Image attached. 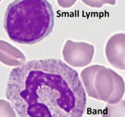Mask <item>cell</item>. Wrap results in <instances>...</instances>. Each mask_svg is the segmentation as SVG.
<instances>
[{"label": "cell", "mask_w": 125, "mask_h": 117, "mask_svg": "<svg viewBox=\"0 0 125 117\" xmlns=\"http://www.w3.org/2000/svg\"><path fill=\"white\" fill-rule=\"evenodd\" d=\"M6 97L19 117H83L85 89L59 59L31 60L10 71Z\"/></svg>", "instance_id": "obj_1"}, {"label": "cell", "mask_w": 125, "mask_h": 117, "mask_svg": "<svg viewBox=\"0 0 125 117\" xmlns=\"http://www.w3.org/2000/svg\"><path fill=\"white\" fill-rule=\"evenodd\" d=\"M54 15L47 0H15L4 14V28L9 39L20 44L32 45L48 36Z\"/></svg>", "instance_id": "obj_2"}, {"label": "cell", "mask_w": 125, "mask_h": 117, "mask_svg": "<svg viewBox=\"0 0 125 117\" xmlns=\"http://www.w3.org/2000/svg\"><path fill=\"white\" fill-rule=\"evenodd\" d=\"M81 78L87 96L110 104L122 100L125 93L123 77L114 71L101 65L84 69Z\"/></svg>", "instance_id": "obj_3"}, {"label": "cell", "mask_w": 125, "mask_h": 117, "mask_svg": "<svg viewBox=\"0 0 125 117\" xmlns=\"http://www.w3.org/2000/svg\"><path fill=\"white\" fill-rule=\"evenodd\" d=\"M95 54V47L84 42L67 40L62 50L64 61L74 67H83L91 63Z\"/></svg>", "instance_id": "obj_4"}, {"label": "cell", "mask_w": 125, "mask_h": 117, "mask_svg": "<svg viewBox=\"0 0 125 117\" xmlns=\"http://www.w3.org/2000/svg\"><path fill=\"white\" fill-rule=\"evenodd\" d=\"M105 55L113 67L125 70V33L114 34L109 39L105 47Z\"/></svg>", "instance_id": "obj_5"}, {"label": "cell", "mask_w": 125, "mask_h": 117, "mask_svg": "<svg viewBox=\"0 0 125 117\" xmlns=\"http://www.w3.org/2000/svg\"><path fill=\"white\" fill-rule=\"evenodd\" d=\"M26 61L21 51L7 42L0 40V62L12 67L20 66Z\"/></svg>", "instance_id": "obj_6"}, {"label": "cell", "mask_w": 125, "mask_h": 117, "mask_svg": "<svg viewBox=\"0 0 125 117\" xmlns=\"http://www.w3.org/2000/svg\"><path fill=\"white\" fill-rule=\"evenodd\" d=\"M102 117H125V100L116 104H107L103 110Z\"/></svg>", "instance_id": "obj_7"}, {"label": "cell", "mask_w": 125, "mask_h": 117, "mask_svg": "<svg viewBox=\"0 0 125 117\" xmlns=\"http://www.w3.org/2000/svg\"><path fill=\"white\" fill-rule=\"evenodd\" d=\"M0 117H17L10 103L4 99H0Z\"/></svg>", "instance_id": "obj_8"}, {"label": "cell", "mask_w": 125, "mask_h": 117, "mask_svg": "<svg viewBox=\"0 0 125 117\" xmlns=\"http://www.w3.org/2000/svg\"><path fill=\"white\" fill-rule=\"evenodd\" d=\"M85 5L94 8H101L105 4L114 6L116 0H81Z\"/></svg>", "instance_id": "obj_9"}, {"label": "cell", "mask_w": 125, "mask_h": 117, "mask_svg": "<svg viewBox=\"0 0 125 117\" xmlns=\"http://www.w3.org/2000/svg\"><path fill=\"white\" fill-rule=\"evenodd\" d=\"M57 1L58 4L61 7L70 8L76 3L77 0H57Z\"/></svg>", "instance_id": "obj_10"}, {"label": "cell", "mask_w": 125, "mask_h": 117, "mask_svg": "<svg viewBox=\"0 0 125 117\" xmlns=\"http://www.w3.org/2000/svg\"><path fill=\"white\" fill-rule=\"evenodd\" d=\"M1 1H2V0H0V2H1Z\"/></svg>", "instance_id": "obj_11"}, {"label": "cell", "mask_w": 125, "mask_h": 117, "mask_svg": "<svg viewBox=\"0 0 125 117\" xmlns=\"http://www.w3.org/2000/svg\"></svg>", "instance_id": "obj_12"}]
</instances>
